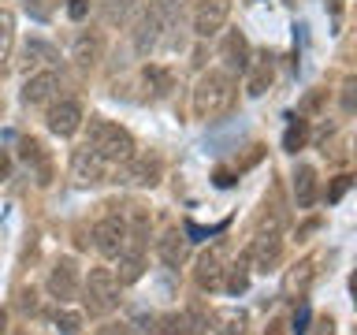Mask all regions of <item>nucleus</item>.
I'll return each mask as SVG.
<instances>
[{
  "label": "nucleus",
  "instance_id": "nucleus-13",
  "mask_svg": "<svg viewBox=\"0 0 357 335\" xmlns=\"http://www.w3.org/2000/svg\"><path fill=\"white\" fill-rule=\"evenodd\" d=\"M223 257H220V250H205L197 257V265H194V283L201 287V290H220L223 287Z\"/></svg>",
  "mask_w": 357,
  "mask_h": 335
},
{
  "label": "nucleus",
  "instance_id": "nucleus-15",
  "mask_svg": "<svg viewBox=\"0 0 357 335\" xmlns=\"http://www.w3.org/2000/svg\"><path fill=\"white\" fill-rule=\"evenodd\" d=\"M100 56H105V38H100V30H82L71 45V60L78 67H93Z\"/></svg>",
  "mask_w": 357,
  "mask_h": 335
},
{
  "label": "nucleus",
  "instance_id": "nucleus-8",
  "mask_svg": "<svg viewBox=\"0 0 357 335\" xmlns=\"http://www.w3.org/2000/svg\"><path fill=\"white\" fill-rule=\"evenodd\" d=\"M71 179L78 186H97L108 179V161H100V156L89 149V145H78L71 153Z\"/></svg>",
  "mask_w": 357,
  "mask_h": 335
},
{
  "label": "nucleus",
  "instance_id": "nucleus-29",
  "mask_svg": "<svg viewBox=\"0 0 357 335\" xmlns=\"http://www.w3.org/2000/svg\"><path fill=\"white\" fill-rule=\"evenodd\" d=\"M22 4H26V11L33 19H49L52 15V0H22Z\"/></svg>",
  "mask_w": 357,
  "mask_h": 335
},
{
  "label": "nucleus",
  "instance_id": "nucleus-17",
  "mask_svg": "<svg viewBox=\"0 0 357 335\" xmlns=\"http://www.w3.org/2000/svg\"><path fill=\"white\" fill-rule=\"evenodd\" d=\"M201 332H205V320H201L194 309L167 313V317L160 320V335H201Z\"/></svg>",
  "mask_w": 357,
  "mask_h": 335
},
{
  "label": "nucleus",
  "instance_id": "nucleus-25",
  "mask_svg": "<svg viewBox=\"0 0 357 335\" xmlns=\"http://www.w3.org/2000/svg\"><path fill=\"white\" fill-rule=\"evenodd\" d=\"M49 60H56V49H52V45L26 41V49H22V67H41V64H49Z\"/></svg>",
  "mask_w": 357,
  "mask_h": 335
},
{
  "label": "nucleus",
  "instance_id": "nucleus-36",
  "mask_svg": "<svg viewBox=\"0 0 357 335\" xmlns=\"http://www.w3.org/2000/svg\"><path fill=\"white\" fill-rule=\"evenodd\" d=\"M0 335H8V313L0 309Z\"/></svg>",
  "mask_w": 357,
  "mask_h": 335
},
{
  "label": "nucleus",
  "instance_id": "nucleus-27",
  "mask_svg": "<svg viewBox=\"0 0 357 335\" xmlns=\"http://www.w3.org/2000/svg\"><path fill=\"white\" fill-rule=\"evenodd\" d=\"M11 45H15V15L0 8V60H8Z\"/></svg>",
  "mask_w": 357,
  "mask_h": 335
},
{
  "label": "nucleus",
  "instance_id": "nucleus-4",
  "mask_svg": "<svg viewBox=\"0 0 357 335\" xmlns=\"http://www.w3.org/2000/svg\"><path fill=\"white\" fill-rule=\"evenodd\" d=\"M123 242H127V216L108 212V216H100L93 223V246H97V253L105 257V261H116V257L123 253Z\"/></svg>",
  "mask_w": 357,
  "mask_h": 335
},
{
  "label": "nucleus",
  "instance_id": "nucleus-9",
  "mask_svg": "<svg viewBox=\"0 0 357 335\" xmlns=\"http://www.w3.org/2000/svg\"><path fill=\"white\" fill-rule=\"evenodd\" d=\"M78 287H82V279H78L75 257H60V261L52 265V272H49V295L63 306V302L78 298Z\"/></svg>",
  "mask_w": 357,
  "mask_h": 335
},
{
  "label": "nucleus",
  "instance_id": "nucleus-20",
  "mask_svg": "<svg viewBox=\"0 0 357 335\" xmlns=\"http://www.w3.org/2000/svg\"><path fill=\"white\" fill-rule=\"evenodd\" d=\"M22 161H26V168L30 164L38 168V183L41 186L52 179V161H49V153H45V145L38 138H22Z\"/></svg>",
  "mask_w": 357,
  "mask_h": 335
},
{
  "label": "nucleus",
  "instance_id": "nucleus-7",
  "mask_svg": "<svg viewBox=\"0 0 357 335\" xmlns=\"http://www.w3.org/2000/svg\"><path fill=\"white\" fill-rule=\"evenodd\" d=\"M45 127H49L56 138H71V134L82 127V105L71 97H63V100H52L49 112H45Z\"/></svg>",
  "mask_w": 357,
  "mask_h": 335
},
{
  "label": "nucleus",
  "instance_id": "nucleus-5",
  "mask_svg": "<svg viewBox=\"0 0 357 335\" xmlns=\"http://www.w3.org/2000/svg\"><path fill=\"white\" fill-rule=\"evenodd\" d=\"M245 257H250V265L257 272H275L279 261H283V231H257Z\"/></svg>",
  "mask_w": 357,
  "mask_h": 335
},
{
  "label": "nucleus",
  "instance_id": "nucleus-26",
  "mask_svg": "<svg viewBox=\"0 0 357 335\" xmlns=\"http://www.w3.org/2000/svg\"><path fill=\"white\" fill-rule=\"evenodd\" d=\"M242 328H245V313H238V309L216 313V335H242Z\"/></svg>",
  "mask_w": 357,
  "mask_h": 335
},
{
  "label": "nucleus",
  "instance_id": "nucleus-21",
  "mask_svg": "<svg viewBox=\"0 0 357 335\" xmlns=\"http://www.w3.org/2000/svg\"><path fill=\"white\" fill-rule=\"evenodd\" d=\"M272 78H275V71H272V60H250V67H245V94L250 97H261L268 86H272Z\"/></svg>",
  "mask_w": 357,
  "mask_h": 335
},
{
  "label": "nucleus",
  "instance_id": "nucleus-3",
  "mask_svg": "<svg viewBox=\"0 0 357 335\" xmlns=\"http://www.w3.org/2000/svg\"><path fill=\"white\" fill-rule=\"evenodd\" d=\"M78 290H82V302H86L89 317H105V313H112L116 302H119V279H116L112 268H89L86 283Z\"/></svg>",
  "mask_w": 357,
  "mask_h": 335
},
{
  "label": "nucleus",
  "instance_id": "nucleus-28",
  "mask_svg": "<svg viewBox=\"0 0 357 335\" xmlns=\"http://www.w3.org/2000/svg\"><path fill=\"white\" fill-rule=\"evenodd\" d=\"M56 328H60L63 335H78V328H82V313L60 309V313H56Z\"/></svg>",
  "mask_w": 357,
  "mask_h": 335
},
{
  "label": "nucleus",
  "instance_id": "nucleus-23",
  "mask_svg": "<svg viewBox=\"0 0 357 335\" xmlns=\"http://www.w3.org/2000/svg\"><path fill=\"white\" fill-rule=\"evenodd\" d=\"M245 283H250V257H238L231 268H223V287H227L231 295H242Z\"/></svg>",
  "mask_w": 357,
  "mask_h": 335
},
{
  "label": "nucleus",
  "instance_id": "nucleus-22",
  "mask_svg": "<svg viewBox=\"0 0 357 335\" xmlns=\"http://www.w3.org/2000/svg\"><path fill=\"white\" fill-rule=\"evenodd\" d=\"M142 82L153 89V97H167V94H172V86H175V78H172V71H167V67L149 64V67L142 71Z\"/></svg>",
  "mask_w": 357,
  "mask_h": 335
},
{
  "label": "nucleus",
  "instance_id": "nucleus-16",
  "mask_svg": "<svg viewBox=\"0 0 357 335\" xmlns=\"http://www.w3.org/2000/svg\"><path fill=\"white\" fill-rule=\"evenodd\" d=\"M156 257H160L167 268H178L186 261V234L178 228H167L160 239H156Z\"/></svg>",
  "mask_w": 357,
  "mask_h": 335
},
{
  "label": "nucleus",
  "instance_id": "nucleus-33",
  "mask_svg": "<svg viewBox=\"0 0 357 335\" xmlns=\"http://www.w3.org/2000/svg\"><path fill=\"white\" fill-rule=\"evenodd\" d=\"M86 11H89V0H71L67 4V15L71 19H86Z\"/></svg>",
  "mask_w": 357,
  "mask_h": 335
},
{
  "label": "nucleus",
  "instance_id": "nucleus-31",
  "mask_svg": "<svg viewBox=\"0 0 357 335\" xmlns=\"http://www.w3.org/2000/svg\"><path fill=\"white\" fill-rule=\"evenodd\" d=\"M350 183H354L350 175H339V179H335V183H331V190H328V201H331V205H335V201H339V198L346 194V190H350Z\"/></svg>",
  "mask_w": 357,
  "mask_h": 335
},
{
  "label": "nucleus",
  "instance_id": "nucleus-30",
  "mask_svg": "<svg viewBox=\"0 0 357 335\" xmlns=\"http://www.w3.org/2000/svg\"><path fill=\"white\" fill-rule=\"evenodd\" d=\"M354 89H357V82H354V78H346V82H342V112H346V116H350V112L357 108V97H354Z\"/></svg>",
  "mask_w": 357,
  "mask_h": 335
},
{
  "label": "nucleus",
  "instance_id": "nucleus-14",
  "mask_svg": "<svg viewBox=\"0 0 357 335\" xmlns=\"http://www.w3.org/2000/svg\"><path fill=\"white\" fill-rule=\"evenodd\" d=\"M250 41H245L242 30H231L227 38H223V64H227V75H245V67H250Z\"/></svg>",
  "mask_w": 357,
  "mask_h": 335
},
{
  "label": "nucleus",
  "instance_id": "nucleus-24",
  "mask_svg": "<svg viewBox=\"0 0 357 335\" xmlns=\"http://www.w3.org/2000/svg\"><path fill=\"white\" fill-rule=\"evenodd\" d=\"M305 142H309V119L294 116V119H290V127H287V134H283V149L298 153V149H305Z\"/></svg>",
  "mask_w": 357,
  "mask_h": 335
},
{
  "label": "nucleus",
  "instance_id": "nucleus-12",
  "mask_svg": "<svg viewBox=\"0 0 357 335\" xmlns=\"http://www.w3.org/2000/svg\"><path fill=\"white\" fill-rule=\"evenodd\" d=\"M60 94V75L56 71H33L22 86V100L26 105H49V100Z\"/></svg>",
  "mask_w": 357,
  "mask_h": 335
},
{
  "label": "nucleus",
  "instance_id": "nucleus-10",
  "mask_svg": "<svg viewBox=\"0 0 357 335\" xmlns=\"http://www.w3.org/2000/svg\"><path fill=\"white\" fill-rule=\"evenodd\" d=\"M231 15V0H197L194 8V34L197 38H216Z\"/></svg>",
  "mask_w": 357,
  "mask_h": 335
},
{
  "label": "nucleus",
  "instance_id": "nucleus-32",
  "mask_svg": "<svg viewBox=\"0 0 357 335\" xmlns=\"http://www.w3.org/2000/svg\"><path fill=\"white\" fill-rule=\"evenodd\" d=\"M97 335H134V332H130V324H116V320H112V324H100Z\"/></svg>",
  "mask_w": 357,
  "mask_h": 335
},
{
  "label": "nucleus",
  "instance_id": "nucleus-35",
  "mask_svg": "<svg viewBox=\"0 0 357 335\" xmlns=\"http://www.w3.org/2000/svg\"><path fill=\"white\" fill-rule=\"evenodd\" d=\"M11 175V156H8V149H0V183Z\"/></svg>",
  "mask_w": 357,
  "mask_h": 335
},
{
  "label": "nucleus",
  "instance_id": "nucleus-19",
  "mask_svg": "<svg viewBox=\"0 0 357 335\" xmlns=\"http://www.w3.org/2000/svg\"><path fill=\"white\" fill-rule=\"evenodd\" d=\"M294 201H298V209H309L317 201V168L312 164L294 168Z\"/></svg>",
  "mask_w": 357,
  "mask_h": 335
},
{
  "label": "nucleus",
  "instance_id": "nucleus-2",
  "mask_svg": "<svg viewBox=\"0 0 357 335\" xmlns=\"http://www.w3.org/2000/svg\"><path fill=\"white\" fill-rule=\"evenodd\" d=\"M86 145L108 164H123V161H130V156L138 153L134 134L127 127H119V123H112V119H89Z\"/></svg>",
  "mask_w": 357,
  "mask_h": 335
},
{
  "label": "nucleus",
  "instance_id": "nucleus-11",
  "mask_svg": "<svg viewBox=\"0 0 357 335\" xmlns=\"http://www.w3.org/2000/svg\"><path fill=\"white\" fill-rule=\"evenodd\" d=\"M167 34V22L160 15V8L149 4L142 11V19H138V30H134V49H138L142 56H149L156 45H160V38Z\"/></svg>",
  "mask_w": 357,
  "mask_h": 335
},
{
  "label": "nucleus",
  "instance_id": "nucleus-1",
  "mask_svg": "<svg viewBox=\"0 0 357 335\" xmlns=\"http://www.w3.org/2000/svg\"><path fill=\"white\" fill-rule=\"evenodd\" d=\"M234 100H238V82H234V75L227 71H205L197 78L194 86V116L197 119H220L227 116V112L234 108Z\"/></svg>",
  "mask_w": 357,
  "mask_h": 335
},
{
  "label": "nucleus",
  "instance_id": "nucleus-34",
  "mask_svg": "<svg viewBox=\"0 0 357 335\" xmlns=\"http://www.w3.org/2000/svg\"><path fill=\"white\" fill-rule=\"evenodd\" d=\"M305 324H309V309L301 306V309L294 313V335H301V332H305Z\"/></svg>",
  "mask_w": 357,
  "mask_h": 335
},
{
  "label": "nucleus",
  "instance_id": "nucleus-37",
  "mask_svg": "<svg viewBox=\"0 0 357 335\" xmlns=\"http://www.w3.org/2000/svg\"><path fill=\"white\" fill-rule=\"evenodd\" d=\"M328 4H331V11H335V15L342 11V0H328Z\"/></svg>",
  "mask_w": 357,
  "mask_h": 335
},
{
  "label": "nucleus",
  "instance_id": "nucleus-18",
  "mask_svg": "<svg viewBox=\"0 0 357 335\" xmlns=\"http://www.w3.org/2000/svg\"><path fill=\"white\" fill-rule=\"evenodd\" d=\"M312 279H317V261H312V257H305L301 265H294V268L287 272V279H283V295H287V298L305 295Z\"/></svg>",
  "mask_w": 357,
  "mask_h": 335
},
{
  "label": "nucleus",
  "instance_id": "nucleus-6",
  "mask_svg": "<svg viewBox=\"0 0 357 335\" xmlns=\"http://www.w3.org/2000/svg\"><path fill=\"white\" fill-rule=\"evenodd\" d=\"M164 175L160 153H134L130 161H123V183L130 186H156Z\"/></svg>",
  "mask_w": 357,
  "mask_h": 335
}]
</instances>
